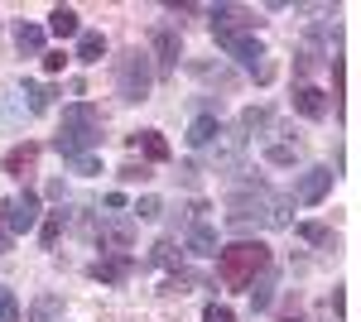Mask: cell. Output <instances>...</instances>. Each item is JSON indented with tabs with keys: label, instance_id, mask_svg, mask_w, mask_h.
<instances>
[{
	"label": "cell",
	"instance_id": "9c48e42d",
	"mask_svg": "<svg viewBox=\"0 0 361 322\" xmlns=\"http://www.w3.org/2000/svg\"><path fill=\"white\" fill-rule=\"evenodd\" d=\"M149 49H154V63H159V78H169L178 68V58H183V39H178L173 25H159L149 34Z\"/></svg>",
	"mask_w": 361,
	"mask_h": 322
},
{
	"label": "cell",
	"instance_id": "ba28073f",
	"mask_svg": "<svg viewBox=\"0 0 361 322\" xmlns=\"http://www.w3.org/2000/svg\"><path fill=\"white\" fill-rule=\"evenodd\" d=\"M0 216H5V231H10V236H25V231H34V226H39V197L25 188L20 197L0 202Z\"/></svg>",
	"mask_w": 361,
	"mask_h": 322
},
{
	"label": "cell",
	"instance_id": "e575fe53",
	"mask_svg": "<svg viewBox=\"0 0 361 322\" xmlns=\"http://www.w3.org/2000/svg\"><path fill=\"white\" fill-rule=\"evenodd\" d=\"M202 322H236V313L222 308V303H207V308H202Z\"/></svg>",
	"mask_w": 361,
	"mask_h": 322
},
{
	"label": "cell",
	"instance_id": "f35d334b",
	"mask_svg": "<svg viewBox=\"0 0 361 322\" xmlns=\"http://www.w3.org/2000/svg\"><path fill=\"white\" fill-rule=\"evenodd\" d=\"M284 322H304V318H299V313H294V318H284Z\"/></svg>",
	"mask_w": 361,
	"mask_h": 322
},
{
	"label": "cell",
	"instance_id": "7a4b0ae2",
	"mask_svg": "<svg viewBox=\"0 0 361 322\" xmlns=\"http://www.w3.org/2000/svg\"><path fill=\"white\" fill-rule=\"evenodd\" d=\"M102 144V111L92 101H73L63 106V125L54 135V149L63 159H78V154H92Z\"/></svg>",
	"mask_w": 361,
	"mask_h": 322
},
{
	"label": "cell",
	"instance_id": "5b68a950",
	"mask_svg": "<svg viewBox=\"0 0 361 322\" xmlns=\"http://www.w3.org/2000/svg\"><path fill=\"white\" fill-rule=\"evenodd\" d=\"M202 154H207V163H212L217 173H236L241 159H246V135L241 130H217L202 144Z\"/></svg>",
	"mask_w": 361,
	"mask_h": 322
},
{
	"label": "cell",
	"instance_id": "8fae6325",
	"mask_svg": "<svg viewBox=\"0 0 361 322\" xmlns=\"http://www.w3.org/2000/svg\"><path fill=\"white\" fill-rule=\"evenodd\" d=\"M333 168H328V163H318V168H308L304 178H299V188H294V202H308V207H313V202H323V197H328V192H333Z\"/></svg>",
	"mask_w": 361,
	"mask_h": 322
},
{
	"label": "cell",
	"instance_id": "e0dca14e",
	"mask_svg": "<svg viewBox=\"0 0 361 322\" xmlns=\"http://www.w3.org/2000/svg\"><path fill=\"white\" fill-rule=\"evenodd\" d=\"M270 303H275V269H260V274L250 279V308L265 313Z\"/></svg>",
	"mask_w": 361,
	"mask_h": 322
},
{
	"label": "cell",
	"instance_id": "8992f818",
	"mask_svg": "<svg viewBox=\"0 0 361 322\" xmlns=\"http://www.w3.org/2000/svg\"><path fill=\"white\" fill-rule=\"evenodd\" d=\"M217 44H222V49L236 58V63H246V68H250L260 82H270V73H275V68L265 63V44H260L255 34H231V39H217Z\"/></svg>",
	"mask_w": 361,
	"mask_h": 322
},
{
	"label": "cell",
	"instance_id": "603a6c76",
	"mask_svg": "<svg viewBox=\"0 0 361 322\" xmlns=\"http://www.w3.org/2000/svg\"><path fill=\"white\" fill-rule=\"evenodd\" d=\"M102 54H106V39L97 29H87L82 39H78V63H102Z\"/></svg>",
	"mask_w": 361,
	"mask_h": 322
},
{
	"label": "cell",
	"instance_id": "74e56055",
	"mask_svg": "<svg viewBox=\"0 0 361 322\" xmlns=\"http://www.w3.org/2000/svg\"><path fill=\"white\" fill-rule=\"evenodd\" d=\"M10 245H15V236H10V231L0 226V250H10Z\"/></svg>",
	"mask_w": 361,
	"mask_h": 322
},
{
	"label": "cell",
	"instance_id": "ffe728a7",
	"mask_svg": "<svg viewBox=\"0 0 361 322\" xmlns=\"http://www.w3.org/2000/svg\"><path fill=\"white\" fill-rule=\"evenodd\" d=\"M217 130H222V120H217V111H202V116H197L193 125H188V144H193V149H202V144H207V140H212Z\"/></svg>",
	"mask_w": 361,
	"mask_h": 322
},
{
	"label": "cell",
	"instance_id": "8d00e7d4",
	"mask_svg": "<svg viewBox=\"0 0 361 322\" xmlns=\"http://www.w3.org/2000/svg\"><path fill=\"white\" fill-rule=\"evenodd\" d=\"M63 63H68V54H44V73H63Z\"/></svg>",
	"mask_w": 361,
	"mask_h": 322
},
{
	"label": "cell",
	"instance_id": "4316f807",
	"mask_svg": "<svg viewBox=\"0 0 361 322\" xmlns=\"http://www.w3.org/2000/svg\"><path fill=\"white\" fill-rule=\"evenodd\" d=\"M265 125H270V111H265V106L241 111V135H255V130H265Z\"/></svg>",
	"mask_w": 361,
	"mask_h": 322
},
{
	"label": "cell",
	"instance_id": "7402d4cb",
	"mask_svg": "<svg viewBox=\"0 0 361 322\" xmlns=\"http://www.w3.org/2000/svg\"><path fill=\"white\" fill-rule=\"evenodd\" d=\"M318 68H323V49H318V44H313V39H308L304 49H299V54H294V73H299V78H313V73H318Z\"/></svg>",
	"mask_w": 361,
	"mask_h": 322
},
{
	"label": "cell",
	"instance_id": "3957f363",
	"mask_svg": "<svg viewBox=\"0 0 361 322\" xmlns=\"http://www.w3.org/2000/svg\"><path fill=\"white\" fill-rule=\"evenodd\" d=\"M270 269V245L265 241H236L217 250V279L226 289H250V279Z\"/></svg>",
	"mask_w": 361,
	"mask_h": 322
},
{
	"label": "cell",
	"instance_id": "ac0fdd59",
	"mask_svg": "<svg viewBox=\"0 0 361 322\" xmlns=\"http://www.w3.org/2000/svg\"><path fill=\"white\" fill-rule=\"evenodd\" d=\"M15 49H20L25 58H44V29L20 20V25H15Z\"/></svg>",
	"mask_w": 361,
	"mask_h": 322
},
{
	"label": "cell",
	"instance_id": "d6a6232c",
	"mask_svg": "<svg viewBox=\"0 0 361 322\" xmlns=\"http://www.w3.org/2000/svg\"><path fill=\"white\" fill-rule=\"evenodd\" d=\"M294 154H299L294 144H270V149H265V159L279 163V168H284V163H294Z\"/></svg>",
	"mask_w": 361,
	"mask_h": 322
},
{
	"label": "cell",
	"instance_id": "4fadbf2b",
	"mask_svg": "<svg viewBox=\"0 0 361 322\" xmlns=\"http://www.w3.org/2000/svg\"><path fill=\"white\" fill-rule=\"evenodd\" d=\"M130 149L145 154V163H164L169 159V144H164V135H159V130H135V135H130Z\"/></svg>",
	"mask_w": 361,
	"mask_h": 322
},
{
	"label": "cell",
	"instance_id": "44dd1931",
	"mask_svg": "<svg viewBox=\"0 0 361 322\" xmlns=\"http://www.w3.org/2000/svg\"><path fill=\"white\" fill-rule=\"evenodd\" d=\"M63 318V298L58 294H39L29 303V322H58Z\"/></svg>",
	"mask_w": 361,
	"mask_h": 322
},
{
	"label": "cell",
	"instance_id": "4dcf8cb0",
	"mask_svg": "<svg viewBox=\"0 0 361 322\" xmlns=\"http://www.w3.org/2000/svg\"><path fill=\"white\" fill-rule=\"evenodd\" d=\"M68 163H73V173H82V178L102 173V159H97V154H78V159H68Z\"/></svg>",
	"mask_w": 361,
	"mask_h": 322
},
{
	"label": "cell",
	"instance_id": "484cf974",
	"mask_svg": "<svg viewBox=\"0 0 361 322\" xmlns=\"http://www.w3.org/2000/svg\"><path fill=\"white\" fill-rule=\"evenodd\" d=\"M193 73L202 82H217V87H231V82H236V73H226L222 63H217V68H212V63H193Z\"/></svg>",
	"mask_w": 361,
	"mask_h": 322
},
{
	"label": "cell",
	"instance_id": "2e32d148",
	"mask_svg": "<svg viewBox=\"0 0 361 322\" xmlns=\"http://www.w3.org/2000/svg\"><path fill=\"white\" fill-rule=\"evenodd\" d=\"M188 250H193V255H217V250H222V245H217V226L197 216L193 231H188Z\"/></svg>",
	"mask_w": 361,
	"mask_h": 322
},
{
	"label": "cell",
	"instance_id": "277c9868",
	"mask_svg": "<svg viewBox=\"0 0 361 322\" xmlns=\"http://www.w3.org/2000/svg\"><path fill=\"white\" fill-rule=\"evenodd\" d=\"M149 87H154L149 54H140V49H126V54L116 58V97L135 106V101H145V97H149Z\"/></svg>",
	"mask_w": 361,
	"mask_h": 322
},
{
	"label": "cell",
	"instance_id": "d6986e66",
	"mask_svg": "<svg viewBox=\"0 0 361 322\" xmlns=\"http://www.w3.org/2000/svg\"><path fill=\"white\" fill-rule=\"evenodd\" d=\"M49 34L73 39V34H78V10H73V5H54V10H49Z\"/></svg>",
	"mask_w": 361,
	"mask_h": 322
},
{
	"label": "cell",
	"instance_id": "cb8c5ba5",
	"mask_svg": "<svg viewBox=\"0 0 361 322\" xmlns=\"http://www.w3.org/2000/svg\"><path fill=\"white\" fill-rule=\"evenodd\" d=\"M149 260L159 269H183V245H173V241H159L154 250H149Z\"/></svg>",
	"mask_w": 361,
	"mask_h": 322
},
{
	"label": "cell",
	"instance_id": "836d02e7",
	"mask_svg": "<svg viewBox=\"0 0 361 322\" xmlns=\"http://www.w3.org/2000/svg\"><path fill=\"white\" fill-rule=\"evenodd\" d=\"M159 212H164V207H159V197H140V202H135V216H140V221H154Z\"/></svg>",
	"mask_w": 361,
	"mask_h": 322
},
{
	"label": "cell",
	"instance_id": "30bf717a",
	"mask_svg": "<svg viewBox=\"0 0 361 322\" xmlns=\"http://www.w3.org/2000/svg\"><path fill=\"white\" fill-rule=\"evenodd\" d=\"M97 241H102V250H111V255H126L135 245V221L130 216H102Z\"/></svg>",
	"mask_w": 361,
	"mask_h": 322
},
{
	"label": "cell",
	"instance_id": "6da1fadb",
	"mask_svg": "<svg viewBox=\"0 0 361 322\" xmlns=\"http://www.w3.org/2000/svg\"><path fill=\"white\" fill-rule=\"evenodd\" d=\"M294 197L270 188H241L226 197V226L231 231H250V226H289Z\"/></svg>",
	"mask_w": 361,
	"mask_h": 322
},
{
	"label": "cell",
	"instance_id": "9a60e30c",
	"mask_svg": "<svg viewBox=\"0 0 361 322\" xmlns=\"http://www.w3.org/2000/svg\"><path fill=\"white\" fill-rule=\"evenodd\" d=\"M34 163H39V144H15V149L5 154V173H10V178H29Z\"/></svg>",
	"mask_w": 361,
	"mask_h": 322
},
{
	"label": "cell",
	"instance_id": "52a82bcc",
	"mask_svg": "<svg viewBox=\"0 0 361 322\" xmlns=\"http://www.w3.org/2000/svg\"><path fill=\"white\" fill-rule=\"evenodd\" d=\"M207 20H212V34H217V39L255 34V25H260V15L246 10V5H212V10H207Z\"/></svg>",
	"mask_w": 361,
	"mask_h": 322
},
{
	"label": "cell",
	"instance_id": "5bb4252c",
	"mask_svg": "<svg viewBox=\"0 0 361 322\" xmlns=\"http://www.w3.org/2000/svg\"><path fill=\"white\" fill-rule=\"evenodd\" d=\"M294 111H299V116H308V120H323V116H328V92H318V87H299V92H294Z\"/></svg>",
	"mask_w": 361,
	"mask_h": 322
},
{
	"label": "cell",
	"instance_id": "d4e9b609",
	"mask_svg": "<svg viewBox=\"0 0 361 322\" xmlns=\"http://www.w3.org/2000/svg\"><path fill=\"white\" fill-rule=\"evenodd\" d=\"M63 226H68V212H49V216H44V226H39V241H44V250H54V245H58Z\"/></svg>",
	"mask_w": 361,
	"mask_h": 322
},
{
	"label": "cell",
	"instance_id": "d590c367",
	"mask_svg": "<svg viewBox=\"0 0 361 322\" xmlns=\"http://www.w3.org/2000/svg\"><path fill=\"white\" fill-rule=\"evenodd\" d=\"M333 111H342V58H333Z\"/></svg>",
	"mask_w": 361,
	"mask_h": 322
},
{
	"label": "cell",
	"instance_id": "f1b7e54d",
	"mask_svg": "<svg viewBox=\"0 0 361 322\" xmlns=\"http://www.w3.org/2000/svg\"><path fill=\"white\" fill-rule=\"evenodd\" d=\"M299 236H304L308 245H333V231H328V226H318V221H304V226H299Z\"/></svg>",
	"mask_w": 361,
	"mask_h": 322
},
{
	"label": "cell",
	"instance_id": "1f68e13d",
	"mask_svg": "<svg viewBox=\"0 0 361 322\" xmlns=\"http://www.w3.org/2000/svg\"><path fill=\"white\" fill-rule=\"evenodd\" d=\"M0 322H20V303L10 289H0Z\"/></svg>",
	"mask_w": 361,
	"mask_h": 322
},
{
	"label": "cell",
	"instance_id": "83f0119b",
	"mask_svg": "<svg viewBox=\"0 0 361 322\" xmlns=\"http://www.w3.org/2000/svg\"><path fill=\"white\" fill-rule=\"evenodd\" d=\"M25 97H29V111L39 116V111H49V97H54V92H49V87H39V82H25Z\"/></svg>",
	"mask_w": 361,
	"mask_h": 322
},
{
	"label": "cell",
	"instance_id": "f546056e",
	"mask_svg": "<svg viewBox=\"0 0 361 322\" xmlns=\"http://www.w3.org/2000/svg\"><path fill=\"white\" fill-rule=\"evenodd\" d=\"M121 178H126V183H145V178H154V173H149V163L145 159H130V163H121Z\"/></svg>",
	"mask_w": 361,
	"mask_h": 322
},
{
	"label": "cell",
	"instance_id": "7c38bea8",
	"mask_svg": "<svg viewBox=\"0 0 361 322\" xmlns=\"http://www.w3.org/2000/svg\"><path fill=\"white\" fill-rule=\"evenodd\" d=\"M87 274H92L97 284H126V279L135 274V260H130V255H106V260H97Z\"/></svg>",
	"mask_w": 361,
	"mask_h": 322
}]
</instances>
